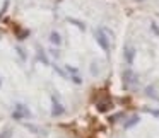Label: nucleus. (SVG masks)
Returning a JSON list of instances; mask_svg holds the SVG:
<instances>
[{
    "label": "nucleus",
    "instance_id": "nucleus-2",
    "mask_svg": "<svg viewBox=\"0 0 159 138\" xmlns=\"http://www.w3.org/2000/svg\"><path fill=\"white\" fill-rule=\"evenodd\" d=\"M12 118H14V119H24V118H31V111H29V107L26 106V104L17 102V104H16L14 113H12Z\"/></svg>",
    "mask_w": 159,
    "mask_h": 138
},
{
    "label": "nucleus",
    "instance_id": "nucleus-16",
    "mask_svg": "<svg viewBox=\"0 0 159 138\" xmlns=\"http://www.w3.org/2000/svg\"><path fill=\"white\" fill-rule=\"evenodd\" d=\"M0 85H2V79H0Z\"/></svg>",
    "mask_w": 159,
    "mask_h": 138
},
{
    "label": "nucleus",
    "instance_id": "nucleus-10",
    "mask_svg": "<svg viewBox=\"0 0 159 138\" xmlns=\"http://www.w3.org/2000/svg\"><path fill=\"white\" fill-rule=\"evenodd\" d=\"M38 58H39V62H43L45 65H50V62H48V58H46V55H45V51H43L41 48H38Z\"/></svg>",
    "mask_w": 159,
    "mask_h": 138
},
{
    "label": "nucleus",
    "instance_id": "nucleus-14",
    "mask_svg": "<svg viewBox=\"0 0 159 138\" xmlns=\"http://www.w3.org/2000/svg\"><path fill=\"white\" fill-rule=\"evenodd\" d=\"M151 28H152V31H154V34H157V36H159V28H157V26L154 24V22H152V24H151Z\"/></svg>",
    "mask_w": 159,
    "mask_h": 138
},
{
    "label": "nucleus",
    "instance_id": "nucleus-11",
    "mask_svg": "<svg viewBox=\"0 0 159 138\" xmlns=\"http://www.w3.org/2000/svg\"><path fill=\"white\" fill-rule=\"evenodd\" d=\"M65 70H69V73H70L72 77H74V75H79V70H77L75 67H70V65H67V67H65Z\"/></svg>",
    "mask_w": 159,
    "mask_h": 138
},
{
    "label": "nucleus",
    "instance_id": "nucleus-15",
    "mask_svg": "<svg viewBox=\"0 0 159 138\" xmlns=\"http://www.w3.org/2000/svg\"><path fill=\"white\" fill-rule=\"evenodd\" d=\"M145 109H147V111H151V113L154 114V116H159V111H157V109H151V107H145Z\"/></svg>",
    "mask_w": 159,
    "mask_h": 138
},
{
    "label": "nucleus",
    "instance_id": "nucleus-7",
    "mask_svg": "<svg viewBox=\"0 0 159 138\" xmlns=\"http://www.w3.org/2000/svg\"><path fill=\"white\" fill-rule=\"evenodd\" d=\"M96 107H98V111H99V113H108V111L111 109V107H113V102H111V101H108L106 104L104 102H99V104H96Z\"/></svg>",
    "mask_w": 159,
    "mask_h": 138
},
{
    "label": "nucleus",
    "instance_id": "nucleus-9",
    "mask_svg": "<svg viewBox=\"0 0 159 138\" xmlns=\"http://www.w3.org/2000/svg\"><path fill=\"white\" fill-rule=\"evenodd\" d=\"M67 22H70V24H74V26H77V28H79V29H82V31H84V29H86V24H84V22H82V21H75V19H72V17H69V19H67Z\"/></svg>",
    "mask_w": 159,
    "mask_h": 138
},
{
    "label": "nucleus",
    "instance_id": "nucleus-12",
    "mask_svg": "<svg viewBox=\"0 0 159 138\" xmlns=\"http://www.w3.org/2000/svg\"><path fill=\"white\" fill-rule=\"evenodd\" d=\"M11 135H12V130H4L2 133H0V138H11Z\"/></svg>",
    "mask_w": 159,
    "mask_h": 138
},
{
    "label": "nucleus",
    "instance_id": "nucleus-1",
    "mask_svg": "<svg viewBox=\"0 0 159 138\" xmlns=\"http://www.w3.org/2000/svg\"><path fill=\"white\" fill-rule=\"evenodd\" d=\"M93 34H94V38H96L98 45H99L106 53H110V39H108L104 29H96V31H93Z\"/></svg>",
    "mask_w": 159,
    "mask_h": 138
},
{
    "label": "nucleus",
    "instance_id": "nucleus-3",
    "mask_svg": "<svg viewBox=\"0 0 159 138\" xmlns=\"http://www.w3.org/2000/svg\"><path fill=\"white\" fill-rule=\"evenodd\" d=\"M121 80H123V85L125 87L137 85V82H139V79H137V75H135L134 70H125V72L121 73Z\"/></svg>",
    "mask_w": 159,
    "mask_h": 138
},
{
    "label": "nucleus",
    "instance_id": "nucleus-13",
    "mask_svg": "<svg viewBox=\"0 0 159 138\" xmlns=\"http://www.w3.org/2000/svg\"><path fill=\"white\" fill-rule=\"evenodd\" d=\"M16 51L19 53V56H21L22 60H26V51H24V50L21 48V46H16Z\"/></svg>",
    "mask_w": 159,
    "mask_h": 138
},
{
    "label": "nucleus",
    "instance_id": "nucleus-4",
    "mask_svg": "<svg viewBox=\"0 0 159 138\" xmlns=\"http://www.w3.org/2000/svg\"><path fill=\"white\" fill-rule=\"evenodd\" d=\"M50 101H52V114H53L55 118L62 116V114L65 113V107H63V104H60L58 97H57V96H52V97H50Z\"/></svg>",
    "mask_w": 159,
    "mask_h": 138
},
{
    "label": "nucleus",
    "instance_id": "nucleus-5",
    "mask_svg": "<svg viewBox=\"0 0 159 138\" xmlns=\"http://www.w3.org/2000/svg\"><path fill=\"white\" fill-rule=\"evenodd\" d=\"M123 56H125V62H127L128 65H132V63H134V56H135V50L132 48V46H125Z\"/></svg>",
    "mask_w": 159,
    "mask_h": 138
},
{
    "label": "nucleus",
    "instance_id": "nucleus-6",
    "mask_svg": "<svg viewBox=\"0 0 159 138\" xmlns=\"http://www.w3.org/2000/svg\"><path fill=\"white\" fill-rule=\"evenodd\" d=\"M48 39H50V43H52L53 46H57V48H58V46H62V36H60L57 31H52V32H50Z\"/></svg>",
    "mask_w": 159,
    "mask_h": 138
},
{
    "label": "nucleus",
    "instance_id": "nucleus-8",
    "mask_svg": "<svg viewBox=\"0 0 159 138\" xmlns=\"http://www.w3.org/2000/svg\"><path fill=\"white\" fill-rule=\"evenodd\" d=\"M139 121H140V116H139V114H135L134 118H130V119H127V121H125V124H123V126L127 128V130H130V128H134L135 124L139 123Z\"/></svg>",
    "mask_w": 159,
    "mask_h": 138
}]
</instances>
